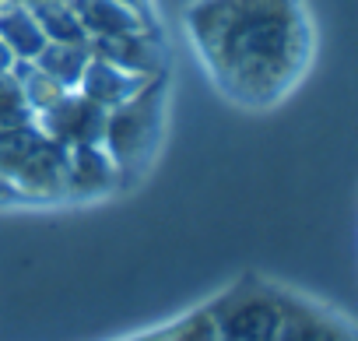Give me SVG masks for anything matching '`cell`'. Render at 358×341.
I'll return each instance as SVG.
<instances>
[{
  "instance_id": "7",
  "label": "cell",
  "mask_w": 358,
  "mask_h": 341,
  "mask_svg": "<svg viewBox=\"0 0 358 341\" xmlns=\"http://www.w3.org/2000/svg\"><path fill=\"white\" fill-rule=\"evenodd\" d=\"M88 53L102 57L130 74L141 78H155L165 74V46L158 39L155 29H137V32H123V36H106V39H88Z\"/></svg>"
},
{
  "instance_id": "12",
  "label": "cell",
  "mask_w": 358,
  "mask_h": 341,
  "mask_svg": "<svg viewBox=\"0 0 358 341\" xmlns=\"http://www.w3.org/2000/svg\"><path fill=\"white\" fill-rule=\"evenodd\" d=\"M88 60H92L88 43H46L32 64H36L39 71H46L53 81H60L67 92H74L78 81H81V74H85V64H88Z\"/></svg>"
},
{
  "instance_id": "21",
  "label": "cell",
  "mask_w": 358,
  "mask_h": 341,
  "mask_svg": "<svg viewBox=\"0 0 358 341\" xmlns=\"http://www.w3.org/2000/svg\"><path fill=\"white\" fill-rule=\"evenodd\" d=\"M0 4H4V0H0Z\"/></svg>"
},
{
  "instance_id": "1",
  "label": "cell",
  "mask_w": 358,
  "mask_h": 341,
  "mask_svg": "<svg viewBox=\"0 0 358 341\" xmlns=\"http://www.w3.org/2000/svg\"><path fill=\"white\" fill-rule=\"evenodd\" d=\"M183 22L211 81L250 109L285 99L313 60L302 0H194Z\"/></svg>"
},
{
  "instance_id": "10",
  "label": "cell",
  "mask_w": 358,
  "mask_h": 341,
  "mask_svg": "<svg viewBox=\"0 0 358 341\" xmlns=\"http://www.w3.org/2000/svg\"><path fill=\"white\" fill-rule=\"evenodd\" d=\"M74 8L81 29L88 39H106V36H123V32H137V29H151L144 25V18L137 11H130L120 0H67Z\"/></svg>"
},
{
  "instance_id": "11",
  "label": "cell",
  "mask_w": 358,
  "mask_h": 341,
  "mask_svg": "<svg viewBox=\"0 0 358 341\" xmlns=\"http://www.w3.org/2000/svg\"><path fill=\"white\" fill-rule=\"evenodd\" d=\"M0 43L11 50L15 60H36L46 46V36L32 15V8L22 4H0Z\"/></svg>"
},
{
  "instance_id": "8",
  "label": "cell",
  "mask_w": 358,
  "mask_h": 341,
  "mask_svg": "<svg viewBox=\"0 0 358 341\" xmlns=\"http://www.w3.org/2000/svg\"><path fill=\"white\" fill-rule=\"evenodd\" d=\"M120 190V169L102 144L67 148V201H92Z\"/></svg>"
},
{
  "instance_id": "17",
  "label": "cell",
  "mask_w": 358,
  "mask_h": 341,
  "mask_svg": "<svg viewBox=\"0 0 358 341\" xmlns=\"http://www.w3.org/2000/svg\"><path fill=\"white\" fill-rule=\"evenodd\" d=\"M120 4H127L130 11H137V15L144 18V25L155 29V8H151V0H120Z\"/></svg>"
},
{
  "instance_id": "6",
  "label": "cell",
  "mask_w": 358,
  "mask_h": 341,
  "mask_svg": "<svg viewBox=\"0 0 358 341\" xmlns=\"http://www.w3.org/2000/svg\"><path fill=\"white\" fill-rule=\"evenodd\" d=\"M36 123L43 127V134H50L57 144L74 148V144H102V130H106V109L95 106L88 95H81L78 88L67 92L57 106H50L46 113L36 116Z\"/></svg>"
},
{
  "instance_id": "18",
  "label": "cell",
  "mask_w": 358,
  "mask_h": 341,
  "mask_svg": "<svg viewBox=\"0 0 358 341\" xmlns=\"http://www.w3.org/2000/svg\"><path fill=\"white\" fill-rule=\"evenodd\" d=\"M0 204H25V201H22V194H18L4 176H0Z\"/></svg>"
},
{
  "instance_id": "14",
  "label": "cell",
  "mask_w": 358,
  "mask_h": 341,
  "mask_svg": "<svg viewBox=\"0 0 358 341\" xmlns=\"http://www.w3.org/2000/svg\"><path fill=\"white\" fill-rule=\"evenodd\" d=\"M11 71L18 74V81H22V92H25V102H29V109L39 116V113H46L50 106H57L64 95H67V88L60 85V81H53L46 71H39L32 60H15L11 64Z\"/></svg>"
},
{
  "instance_id": "19",
  "label": "cell",
  "mask_w": 358,
  "mask_h": 341,
  "mask_svg": "<svg viewBox=\"0 0 358 341\" xmlns=\"http://www.w3.org/2000/svg\"><path fill=\"white\" fill-rule=\"evenodd\" d=\"M11 64H15V57H11V50H8L4 43H0V71H8Z\"/></svg>"
},
{
  "instance_id": "9",
  "label": "cell",
  "mask_w": 358,
  "mask_h": 341,
  "mask_svg": "<svg viewBox=\"0 0 358 341\" xmlns=\"http://www.w3.org/2000/svg\"><path fill=\"white\" fill-rule=\"evenodd\" d=\"M144 81H148V78L130 74V71H123V67H116V64H109V60H102V57H92V60L85 64V74H81V81H78V92L88 95L95 106L113 109V106L127 102Z\"/></svg>"
},
{
  "instance_id": "20",
  "label": "cell",
  "mask_w": 358,
  "mask_h": 341,
  "mask_svg": "<svg viewBox=\"0 0 358 341\" xmlns=\"http://www.w3.org/2000/svg\"><path fill=\"white\" fill-rule=\"evenodd\" d=\"M4 4H22V8H36V4H46V0H4Z\"/></svg>"
},
{
  "instance_id": "13",
  "label": "cell",
  "mask_w": 358,
  "mask_h": 341,
  "mask_svg": "<svg viewBox=\"0 0 358 341\" xmlns=\"http://www.w3.org/2000/svg\"><path fill=\"white\" fill-rule=\"evenodd\" d=\"M46 43H88L74 8L67 4V0H46V4H36L32 8Z\"/></svg>"
},
{
  "instance_id": "4",
  "label": "cell",
  "mask_w": 358,
  "mask_h": 341,
  "mask_svg": "<svg viewBox=\"0 0 358 341\" xmlns=\"http://www.w3.org/2000/svg\"><path fill=\"white\" fill-rule=\"evenodd\" d=\"M218 341H274L281 323L278 292L257 274H243L218 299L208 302Z\"/></svg>"
},
{
  "instance_id": "16",
  "label": "cell",
  "mask_w": 358,
  "mask_h": 341,
  "mask_svg": "<svg viewBox=\"0 0 358 341\" xmlns=\"http://www.w3.org/2000/svg\"><path fill=\"white\" fill-rule=\"evenodd\" d=\"M29 120H36V113L25 102L18 74L11 67L0 71V127H18V123H29Z\"/></svg>"
},
{
  "instance_id": "3",
  "label": "cell",
  "mask_w": 358,
  "mask_h": 341,
  "mask_svg": "<svg viewBox=\"0 0 358 341\" xmlns=\"http://www.w3.org/2000/svg\"><path fill=\"white\" fill-rule=\"evenodd\" d=\"M0 176L22 201H67V148L43 134L36 120L0 127Z\"/></svg>"
},
{
  "instance_id": "15",
  "label": "cell",
  "mask_w": 358,
  "mask_h": 341,
  "mask_svg": "<svg viewBox=\"0 0 358 341\" xmlns=\"http://www.w3.org/2000/svg\"><path fill=\"white\" fill-rule=\"evenodd\" d=\"M134 341H218V334H215V320H211L208 306H201L187 316L172 320L169 327H158V330L134 337Z\"/></svg>"
},
{
  "instance_id": "5",
  "label": "cell",
  "mask_w": 358,
  "mask_h": 341,
  "mask_svg": "<svg viewBox=\"0 0 358 341\" xmlns=\"http://www.w3.org/2000/svg\"><path fill=\"white\" fill-rule=\"evenodd\" d=\"M278 306H281V323L274 341H355V327L348 316H341L330 306H320L316 299L274 285Z\"/></svg>"
},
{
  "instance_id": "2",
  "label": "cell",
  "mask_w": 358,
  "mask_h": 341,
  "mask_svg": "<svg viewBox=\"0 0 358 341\" xmlns=\"http://www.w3.org/2000/svg\"><path fill=\"white\" fill-rule=\"evenodd\" d=\"M165 120V74L148 78L127 102L106 109L102 148L120 169V190L137 183V176L151 165L155 148L162 141Z\"/></svg>"
}]
</instances>
